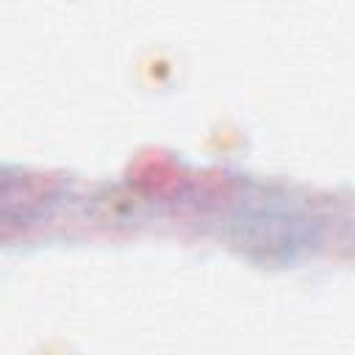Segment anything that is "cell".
Returning a JSON list of instances; mask_svg holds the SVG:
<instances>
[{
	"label": "cell",
	"mask_w": 355,
	"mask_h": 355,
	"mask_svg": "<svg viewBox=\"0 0 355 355\" xmlns=\"http://www.w3.org/2000/svg\"><path fill=\"white\" fill-rule=\"evenodd\" d=\"M42 355H67V349H58V352H53V349H50V347H47V349H44V352H42Z\"/></svg>",
	"instance_id": "1"
}]
</instances>
